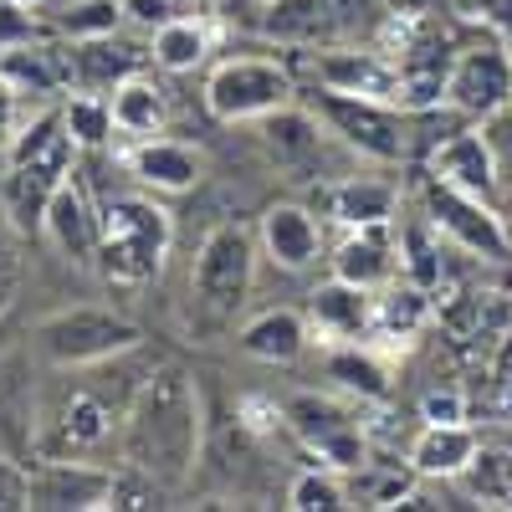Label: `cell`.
<instances>
[{
	"label": "cell",
	"mask_w": 512,
	"mask_h": 512,
	"mask_svg": "<svg viewBox=\"0 0 512 512\" xmlns=\"http://www.w3.org/2000/svg\"><path fill=\"white\" fill-rule=\"evenodd\" d=\"M200 441H205V410H200L195 379L180 364H159L123 415L118 461L139 466V472H149L154 482L175 492L195 472Z\"/></svg>",
	"instance_id": "1"
},
{
	"label": "cell",
	"mask_w": 512,
	"mask_h": 512,
	"mask_svg": "<svg viewBox=\"0 0 512 512\" xmlns=\"http://www.w3.org/2000/svg\"><path fill=\"white\" fill-rule=\"evenodd\" d=\"M77 139L57 108H41L26 118V128L16 134V144L6 149V180H0V210H6L11 231L21 236H41V221H47L52 195L77 175Z\"/></svg>",
	"instance_id": "2"
},
{
	"label": "cell",
	"mask_w": 512,
	"mask_h": 512,
	"mask_svg": "<svg viewBox=\"0 0 512 512\" xmlns=\"http://www.w3.org/2000/svg\"><path fill=\"white\" fill-rule=\"evenodd\" d=\"M175 226L149 195H113L98 205V272L113 287H144L164 272Z\"/></svg>",
	"instance_id": "3"
},
{
	"label": "cell",
	"mask_w": 512,
	"mask_h": 512,
	"mask_svg": "<svg viewBox=\"0 0 512 512\" xmlns=\"http://www.w3.org/2000/svg\"><path fill=\"white\" fill-rule=\"evenodd\" d=\"M251 282H256V236L241 221H221L216 231H205L195 246V267H190V303L210 328H226L241 318L251 303Z\"/></svg>",
	"instance_id": "4"
},
{
	"label": "cell",
	"mask_w": 512,
	"mask_h": 512,
	"mask_svg": "<svg viewBox=\"0 0 512 512\" xmlns=\"http://www.w3.org/2000/svg\"><path fill=\"white\" fill-rule=\"evenodd\" d=\"M308 108L328 123V134L344 149H354L364 159H379V164L410 159L415 123H420L410 108L379 103V98H354V93H333V88H318Z\"/></svg>",
	"instance_id": "5"
},
{
	"label": "cell",
	"mask_w": 512,
	"mask_h": 512,
	"mask_svg": "<svg viewBox=\"0 0 512 512\" xmlns=\"http://www.w3.org/2000/svg\"><path fill=\"white\" fill-rule=\"evenodd\" d=\"M297 103V77L282 57H226L205 77V113L216 123H256Z\"/></svg>",
	"instance_id": "6"
},
{
	"label": "cell",
	"mask_w": 512,
	"mask_h": 512,
	"mask_svg": "<svg viewBox=\"0 0 512 512\" xmlns=\"http://www.w3.org/2000/svg\"><path fill=\"white\" fill-rule=\"evenodd\" d=\"M31 344L57 369H82V364H103L123 349L144 344V333L139 323H128L123 313H108V308H62L36 323Z\"/></svg>",
	"instance_id": "7"
},
{
	"label": "cell",
	"mask_w": 512,
	"mask_h": 512,
	"mask_svg": "<svg viewBox=\"0 0 512 512\" xmlns=\"http://www.w3.org/2000/svg\"><path fill=\"white\" fill-rule=\"evenodd\" d=\"M420 210L466 256H482V262H512V231H507L502 205L477 200L466 190H451L446 180H436L431 169H425L420 175Z\"/></svg>",
	"instance_id": "8"
},
{
	"label": "cell",
	"mask_w": 512,
	"mask_h": 512,
	"mask_svg": "<svg viewBox=\"0 0 512 512\" xmlns=\"http://www.w3.org/2000/svg\"><path fill=\"white\" fill-rule=\"evenodd\" d=\"M446 108L466 123H487L492 113L512 108V52L507 36L487 31L477 41H461V52L446 77Z\"/></svg>",
	"instance_id": "9"
},
{
	"label": "cell",
	"mask_w": 512,
	"mask_h": 512,
	"mask_svg": "<svg viewBox=\"0 0 512 512\" xmlns=\"http://www.w3.org/2000/svg\"><path fill=\"white\" fill-rule=\"evenodd\" d=\"M359 11H379L374 0H256L251 26L282 47H338L359 36Z\"/></svg>",
	"instance_id": "10"
},
{
	"label": "cell",
	"mask_w": 512,
	"mask_h": 512,
	"mask_svg": "<svg viewBox=\"0 0 512 512\" xmlns=\"http://www.w3.org/2000/svg\"><path fill=\"white\" fill-rule=\"evenodd\" d=\"M287 431L303 441L323 466H333V472H359V466L369 461V436L364 425L354 420V410H344L338 400H323V395H292L287 410Z\"/></svg>",
	"instance_id": "11"
},
{
	"label": "cell",
	"mask_w": 512,
	"mask_h": 512,
	"mask_svg": "<svg viewBox=\"0 0 512 512\" xmlns=\"http://www.w3.org/2000/svg\"><path fill=\"white\" fill-rule=\"evenodd\" d=\"M313 77L318 88H333V93H354V98H379V103H400V67L395 57L379 47V41H369V47H359V41H338V47H318L313 52Z\"/></svg>",
	"instance_id": "12"
},
{
	"label": "cell",
	"mask_w": 512,
	"mask_h": 512,
	"mask_svg": "<svg viewBox=\"0 0 512 512\" xmlns=\"http://www.w3.org/2000/svg\"><path fill=\"white\" fill-rule=\"evenodd\" d=\"M113 466L88 456H36L31 461V507L41 512H98L108 507Z\"/></svg>",
	"instance_id": "13"
},
{
	"label": "cell",
	"mask_w": 512,
	"mask_h": 512,
	"mask_svg": "<svg viewBox=\"0 0 512 512\" xmlns=\"http://www.w3.org/2000/svg\"><path fill=\"white\" fill-rule=\"evenodd\" d=\"M431 169L436 180H446L451 190H466V195H477V200H492L502 195V175H497V154L482 134V123H461L456 134H446L436 149H431Z\"/></svg>",
	"instance_id": "14"
},
{
	"label": "cell",
	"mask_w": 512,
	"mask_h": 512,
	"mask_svg": "<svg viewBox=\"0 0 512 512\" xmlns=\"http://www.w3.org/2000/svg\"><path fill=\"white\" fill-rule=\"evenodd\" d=\"M328 267H333V277H344V282H354V287H369V292H379V287H390L395 277H405V272H400V236H395V221L349 226L344 241L333 246Z\"/></svg>",
	"instance_id": "15"
},
{
	"label": "cell",
	"mask_w": 512,
	"mask_h": 512,
	"mask_svg": "<svg viewBox=\"0 0 512 512\" xmlns=\"http://www.w3.org/2000/svg\"><path fill=\"white\" fill-rule=\"evenodd\" d=\"M303 318H308L318 344H364L369 323H374V292L354 287L344 277H328L308 292Z\"/></svg>",
	"instance_id": "16"
},
{
	"label": "cell",
	"mask_w": 512,
	"mask_h": 512,
	"mask_svg": "<svg viewBox=\"0 0 512 512\" xmlns=\"http://www.w3.org/2000/svg\"><path fill=\"white\" fill-rule=\"evenodd\" d=\"M256 246L272 267L282 272H313L323 262V226L313 221L308 205H267L262 226H256Z\"/></svg>",
	"instance_id": "17"
},
{
	"label": "cell",
	"mask_w": 512,
	"mask_h": 512,
	"mask_svg": "<svg viewBox=\"0 0 512 512\" xmlns=\"http://www.w3.org/2000/svg\"><path fill=\"white\" fill-rule=\"evenodd\" d=\"M62 47V62H67V82H77V88H88V93H113L123 77H134L144 72L149 47H134V41H118L113 36H88V41H57Z\"/></svg>",
	"instance_id": "18"
},
{
	"label": "cell",
	"mask_w": 512,
	"mask_h": 512,
	"mask_svg": "<svg viewBox=\"0 0 512 512\" xmlns=\"http://www.w3.org/2000/svg\"><path fill=\"white\" fill-rule=\"evenodd\" d=\"M123 164H128V175H134L144 190H154V195H185L205 175L200 149L185 144V139H164V134L134 139V149L123 154Z\"/></svg>",
	"instance_id": "19"
},
{
	"label": "cell",
	"mask_w": 512,
	"mask_h": 512,
	"mask_svg": "<svg viewBox=\"0 0 512 512\" xmlns=\"http://www.w3.org/2000/svg\"><path fill=\"white\" fill-rule=\"evenodd\" d=\"M256 139H262V149L272 154L277 169H287V175H303V169L318 164V154H323V144H328L333 134H328V123H323L313 108L287 103V108H277V113H267V118H256Z\"/></svg>",
	"instance_id": "20"
},
{
	"label": "cell",
	"mask_w": 512,
	"mask_h": 512,
	"mask_svg": "<svg viewBox=\"0 0 512 512\" xmlns=\"http://www.w3.org/2000/svg\"><path fill=\"white\" fill-rule=\"evenodd\" d=\"M41 236H47V241L67 256V262L98 267V205H93L88 185H82L77 175L52 195L47 221H41Z\"/></svg>",
	"instance_id": "21"
},
{
	"label": "cell",
	"mask_w": 512,
	"mask_h": 512,
	"mask_svg": "<svg viewBox=\"0 0 512 512\" xmlns=\"http://www.w3.org/2000/svg\"><path fill=\"white\" fill-rule=\"evenodd\" d=\"M477 456H482V436L466 420H451V425L425 420L420 436L410 441V466L420 482H461Z\"/></svg>",
	"instance_id": "22"
},
{
	"label": "cell",
	"mask_w": 512,
	"mask_h": 512,
	"mask_svg": "<svg viewBox=\"0 0 512 512\" xmlns=\"http://www.w3.org/2000/svg\"><path fill=\"white\" fill-rule=\"evenodd\" d=\"M436 303H431V287H420L410 277H395L390 287L374 292V323L369 338H384V344H410V338L431 323Z\"/></svg>",
	"instance_id": "23"
},
{
	"label": "cell",
	"mask_w": 512,
	"mask_h": 512,
	"mask_svg": "<svg viewBox=\"0 0 512 512\" xmlns=\"http://www.w3.org/2000/svg\"><path fill=\"white\" fill-rule=\"evenodd\" d=\"M236 344L251 359H262V364H292V359H303V349L313 344V328H308L303 313H292V308H267V313H256V318L241 323Z\"/></svg>",
	"instance_id": "24"
},
{
	"label": "cell",
	"mask_w": 512,
	"mask_h": 512,
	"mask_svg": "<svg viewBox=\"0 0 512 512\" xmlns=\"http://www.w3.org/2000/svg\"><path fill=\"white\" fill-rule=\"evenodd\" d=\"M395 185L390 180H369V175H344V180H328L323 190V210L328 221L338 226H374V221H395Z\"/></svg>",
	"instance_id": "25"
},
{
	"label": "cell",
	"mask_w": 512,
	"mask_h": 512,
	"mask_svg": "<svg viewBox=\"0 0 512 512\" xmlns=\"http://www.w3.org/2000/svg\"><path fill=\"white\" fill-rule=\"evenodd\" d=\"M36 410H41V400L11 349L0 359V446L16 456H36Z\"/></svg>",
	"instance_id": "26"
},
{
	"label": "cell",
	"mask_w": 512,
	"mask_h": 512,
	"mask_svg": "<svg viewBox=\"0 0 512 512\" xmlns=\"http://www.w3.org/2000/svg\"><path fill=\"white\" fill-rule=\"evenodd\" d=\"M210 52H216V26H210L205 11H195V16L180 11L159 31H149V57L164 72H195V67L210 62Z\"/></svg>",
	"instance_id": "27"
},
{
	"label": "cell",
	"mask_w": 512,
	"mask_h": 512,
	"mask_svg": "<svg viewBox=\"0 0 512 512\" xmlns=\"http://www.w3.org/2000/svg\"><path fill=\"white\" fill-rule=\"evenodd\" d=\"M108 103H113L118 134H128V139H154V134H164V123H169V98H164V88L149 72L123 77L118 88L108 93Z\"/></svg>",
	"instance_id": "28"
},
{
	"label": "cell",
	"mask_w": 512,
	"mask_h": 512,
	"mask_svg": "<svg viewBox=\"0 0 512 512\" xmlns=\"http://www.w3.org/2000/svg\"><path fill=\"white\" fill-rule=\"evenodd\" d=\"M0 72H6L26 98H57L67 82V62L57 41H36V47H11L0 52Z\"/></svg>",
	"instance_id": "29"
},
{
	"label": "cell",
	"mask_w": 512,
	"mask_h": 512,
	"mask_svg": "<svg viewBox=\"0 0 512 512\" xmlns=\"http://www.w3.org/2000/svg\"><path fill=\"white\" fill-rule=\"evenodd\" d=\"M328 379H338L359 400H384L390 395V364H384L374 349H359V344H333Z\"/></svg>",
	"instance_id": "30"
},
{
	"label": "cell",
	"mask_w": 512,
	"mask_h": 512,
	"mask_svg": "<svg viewBox=\"0 0 512 512\" xmlns=\"http://www.w3.org/2000/svg\"><path fill=\"white\" fill-rule=\"evenodd\" d=\"M47 21L57 41H88V36H113L128 16L123 0H67V6H47Z\"/></svg>",
	"instance_id": "31"
},
{
	"label": "cell",
	"mask_w": 512,
	"mask_h": 512,
	"mask_svg": "<svg viewBox=\"0 0 512 512\" xmlns=\"http://www.w3.org/2000/svg\"><path fill=\"white\" fill-rule=\"evenodd\" d=\"M395 236H400V272L410 282H420V287H436L441 282V241H446L436 231V221L420 210L415 221L395 226Z\"/></svg>",
	"instance_id": "32"
},
{
	"label": "cell",
	"mask_w": 512,
	"mask_h": 512,
	"mask_svg": "<svg viewBox=\"0 0 512 512\" xmlns=\"http://www.w3.org/2000/svg\"><path fill=\"white\" fill-rule=\"evenodd\" d=\"M62 118L72 128V139L77 149H108L113 144V103L108 93H88V88H77L72 98H62Z\"/></svg>",
	"instance_id": "33"
},
{
	"label": "cell",
	"mask_w": 512,
	"mask_h": 512,
	"mask_svg": "<svg viewBox=\"0 0 512 512\" xmlns=\"http://www.w3.org/2000/svg\"><path fill=\"white\" fill-rule=\"evenodd\" d=\"M287 507H297V512H333V507H354V502H349L344 472H333V466H308V472L292 477Z\"/></svg>",
	"instance_id": "34"
},
{
	"label": "cell",
	"mask_w": 512,
	"mask_h": 512,
	"mask_svg": "<svg viewBox=\"0 0 512 512\" xmlns=\"http://www.w3.org/2000/svg\"><path fill=\"white\" fill-rule=\"evenodd\" d=\"M36 41H57L47 6L41 0H0V52L36 47Z\"/></svg>",
	"instance_id": "35"
},
{
	"label": "cell",
	"mask_w": 512,
	"mask_h": 512,
	"mask_svg": "<svg viewBox=\"0 0 512 512\" xmlns=\"http://www.w3.org/2000/svg\"><path fill=\"white\" fill-rule=\"evenodd\" d=\"M456 21H472L482 31L512 36V0H446Z\"/></svg>",
	"instance_id": "36"
},
{
	"label": "cell",
	"mask_w": 512,
	"mask_h": 512,
	"mask_svg": "<svg viewBox=\"0 0 512 512\" xmlns=\"http://www.w3.org/2000/svg\"><path fill=\"white\" fill-rule=\"evenodd\" d=\"M6 507H31V466L0 446V512Z\"/></svg>",
	"instance_id": "37"
},
{
	"label": "cell",
	"mask_w": 512,
	"mask_h": 512,
	"mask_svg": "<svg viewBox=\"0 0 512 512\" xmlns=\"http://www.w3.org/2000/svg\"><path fill=\"white\" fill-rule=\"evenodd\" d=\"M21 128H26V93L16 88L6 72H0V154L16 144Z\"/></svg>",
	"instance_id": "38"
},
{
	"label": "cell",
	"mask_w": 512,
	"mask_h": 512,
	"mask_svg": "<svg viewBox=\"0 0 512 512\" xmlns=\"http://www.w3.org/2000/svg\"><path fill=\"white\" fill-rule=\"evenodd\" d=\"M482 134H487V144H492V154H497V175H502V190H512V108L492 113V118L482 123Z\"/></svg>",
	"instance_id": "39"
},
{
	"label": "cell",
	"mask_w": 512,
	"mask_h": 512,
	"mask_svg": "<svg viewBox=\"0 0 512 512\" xmlns=\"http://www.w3.org/2000/svg\"><path fill=\"white\" fill-rule=\"evenodd\" d=\"M420 420H436V425L466 420V395L461 390H431V395L420 400Z\"/></svg>",
	"instance_id": "40"
},
{
	"label": "cell",
	"mask_w": 512,
	"mask_h": 512,
	"mask_svg": "<svg viewBox=\"0 0 512 512\" xmlns=\"http://www.w3.org/2000/svg\"><path fill=\"white\" fill-rule=\"evenodd\" d=\"M185 6H175V0H123V16L134 21V26H144V31H159L169 16H180Z\"/></svg>",
	"instance_id": "41"
},
{
	"label": "cell",
	"mask_w": 512,
	"mask_h": 512,
	"mask_svg": "<svg viewBox=\"0 0 512 512\" xmlns=\"http://www.w3.org/2000/svg\"><path fill=\"white\" fill-rule=\"evenodd\" d=\"M16 282H21V262H16V256H11L6 246H0V313L11 308V297H16Z\"/></svg>",
	"instance_id": "42"
},
{
	"label": "cell",
	"mask_w": 512,
	"mask_h": 512,
	"mask_svg": "<svg viewBox=\"0 0 512 512\" xmlns=\"http://www.w3.org/2000/svg\"><path fill=\"white\" fill-rule=\"evenodd\" d=\"M384 16H415V11H431L436 0H374Z\"/></svg>",
	"instance_id": "43"
},
{
	"label": "cell",
	"mask_w": 512,
	"mask_h": 512,
	"mask_svg": "<svg viewBox=\"0 0 512 512\" xmlns=\"http://www.w3.org/2000/svg\"><path fill=\"white\" fill-rule=\"evenodd\" d=\"M11 349H16V344H11V338H6V313H0V359H6Z\"/></svg>",
	"instance_id": "44"
},
{
	"label": "cell",
	"mask_w": 512,
	"mask_h": 512,
	"mask_svg": "<svg viewBox=\"0 0 512 512\" xmlns=\"http://www.w3.org/2000/svg\"><path fill=\"white\" fill-rule=\"evenodd\" d=\"M175 6H195V11H200V0H175Z\"/></svg>",
	"instance_id": "45"
}]
</instances>
